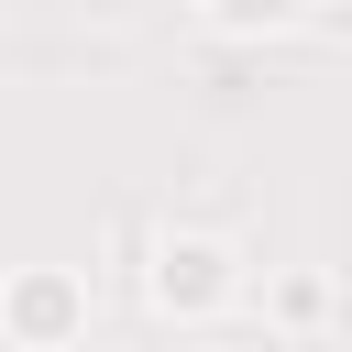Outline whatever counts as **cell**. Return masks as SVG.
Here are the masks:
<instances>
[{"label": "cell", "mask_w": 352, "mask_h": 352, "mask_svg": "<svg viewBox=\"0 0 352 352\" xmlns=\"http://www.w3.org/2000/svg\"><path fill=\"white\" fill-rule=\"evenodd\" d=\"M220 11H286V0H220Z\"/></svg>", "instance_id": "2"}, {"label": "cell", "mask_w": 352, "mask_h": 352, "mask_svg": "<svg viewBox=\"0 0 352 352\" xmlns=\"http://www.w3.org/2000/svg\"><path fill=\"white\" fill-rule=\"evenodd\" d=\"M154 286L198 308V297H220V253H209V242H165V275H154Z\"/></svg>", "instance_id": "1"}]
</instances>
